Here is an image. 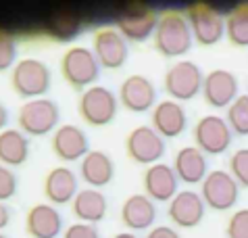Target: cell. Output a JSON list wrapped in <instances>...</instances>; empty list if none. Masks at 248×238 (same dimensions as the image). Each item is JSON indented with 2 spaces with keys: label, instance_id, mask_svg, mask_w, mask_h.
Masks as SVG:
<instances>
[{
  "label": "cell",
  "instance_id": "6da1fadb",
  "mask_svg": "<svg viewBox=\"0 0 248 238\" xmlns=\"http://www.w3.org/2000/svg\"><path fill=\"white\" fill-rule=\"evenodd\" d=\"M156 52L165 59H177L190 52L194 38H192L188 19L180 11H167L158 15L156 30L153 34Z\"/></svg>",
  "mask_w": 248,
  "mask_h": 238
},
{
  "label": "cell",
  "instance_id": "7a4b0ae2",
  "mask_svg": "<svg viewBox=\"0 0 248 238\" xmlns=\"http://www.w3.org/2000/svg\"><path fill=\"white\" fill-rule=\"evenodd\" d=\"M52 86V71L44 61L40 59H21L15 63L11 71V88L21 99L33 101L44 99Z\"/></svg>",
  "mask_w": 248,
  "mask_h": 238
},
{
  "label": "cell",
  "instance_id": "3957f363",
  "mask_svg": "<svg viewBox=\"0 0 248 238\" xmlns=\"http://www.w3.org/2000/svg\"><path fill=\"white\" fill-rule=\"evenodd\" d=\"M100 65L94 52L86 46H71L61 57V75L73 90H84L96 86L100 78Z\"/></svg>",
  "mask_w": 248,
  "mask_h": 238
},
{
  "label": "cell",
  "instance_id": "277c9868",
  "mask_svg": "<svg viewBox=\"0 0 248 238\" xmlns=\"http://www.w3.org/2000/svg\"><path fill=\"white\" fill-rule=\"evenodd\" d=\"M61 109L52 99H33L25 101L19 107L17 123L25 136H48L59 128Z\"/></svg>",
  "mask_w": 248,
  "mask_h": 238
},
{
  "label": "cell",
  "instance_id": "5b68a950",
  "mask_svg": "<svg viewBox=\"0 0 248 238\" xmlns=\"http://www.w3.org/2000/svg\"><path fill=\"white\" fill-rule=\"evenodd\" d=\"M117 111H119V99L107 86L96 84L79 94L78 113L92 128H105V125L113 123Z\"/></svg>",
  "mask_w": 248,
  "mask_h": 238
},
{
  "label": "cell",
  "instance_id": "8992f818",
  "mask_svg": "<svg viewBox=\"0 0 248 238\" xmlns=\"http://www.w3.org/2000/svg\"><path fill=\"white\" fill-rule=\"evenodd\" d=\"M202 82H204V73L201 65H196L194 61H177L165 73L163 88L171 101L186 102L196 99L202 92Z\"/></svg>",
  "mask_w": 248,
  "mask_h": 238
},
{
  "label": "cell",
  "instance_id": "52a82bcc",
  "mask_svg": "<svg viewBox=\"0 0 248 238\" xmlns=\"http://www.w3.org/2000/svg\"><path fill=\"white\" fill-rule=\"evenodd\" d=\"M192 38L201 46H215L225 36V17L209 2H192L186 9Z\"/></svg>",
  "mask_w": 248,
  "mask_h": 238
},
{
  "label": "cell",
  "instance_id": "ba28073f",
  "mask_svg": "<svg viewBox=\"0 0 248 238\" xmlns=\"http://www.w3.org/2000/svg\"><path fill=\"white\" fill-rule=\"evenodd\" d=\"M117 32L127 42H144L148 40L156 30L158 15L153 6L146 2H127L117 13Z\"/></svg>",
  "mask_w": 248,
  "mask_h": 238
},
{
  "label": "cell",
  "instance_id": "9c48e42d",
  "mask_svg": "<svg viewBox=\"0 0 248 238\" xmlns=\"http://www.w3.org/2000/svg\"><path fill=\"white\" fill-rule=\"evenodd\" d=\"M240 186L225 170H213L206 173V178L201 184V197L206 207L213 211H230L238 203Z\"/></svg>",
  "mask_w": 248,
  "mask_h": 238
},
{
  "label": "cell",
  "instance_id": "30bf717a",
  "mask_svg": "<svg viewBox=\"0 0 248 238\" xmlns=\"http://www.w3.org/2000/svg\"><path fill=\"white\" fill-rule=\"evenodd\" d=\"M127 157L138 165H156L167 153L165 138H161L150 125H138L125 138Z\"/></svg>",
  "mask_w": 248,
  "mask_h": 238
},
{
  "label": "cell",
  "instance_id": "8fae6325",
  "mask_svg": "<svg viewBox=\"0 0 248 238\" xmlns=\"http://www.w3.org/2000/svg\"><path fill=\"white\" fill-rule=\"evenodd\" d=\"M192 134H194L196 149H201L204 155H223L225 151H230L233 140L232 128L227 125L225 117L219 115L201 117Z\"/></svg>",
  "mask_w": 248,
  "mask_h": 238
},
{
  "label": "cell",
  "instance_id": "7c38bea8",
  "mask_svg": "<svg viewBox=\"0 0 248 238\" xmlns=\"http://www.w3.org/2000/svg\"><path fill=\"white\" fill-rule=\"evenodd\" d=\"M92 52L102 69H121L129 57V44L115 27H102L92 36Z\"/></svg>",
  "mask_w": 248,
  "mask_h": 238
},
{
  "label": "cell",
  "instance_id": "4fadbf2b",
  "mask_svg": "<svg viewBox=\"0 0 248 238\" xmlns=\"http://www.w3.org/2000/svg\"><path fill=\"white\" fill-rule=\"evenodd\" d=\"M117 99H119V104H123L132 113H146L156 104V88L146 75L134 73L121 82Z\"/></svg>",
  "mask_w": 248,
  "mask_h": 238
},
{
  "label": "cell",
  "instance_id": "5bb4252c",
  "mask_svg": "<svg viewBox=\"0 0 248 238\" xmlns=\"http://www.w3.org/2000/svg\"><path fill=\"white\" fill-rule=\"evenodd\" d=\"M50 149L57 159L65 161V163H73V161H81L90 153V142L79 125L63 123L52 132Z\"/></svg>",
  "mask_w": 248,
  "mask_h": 238
},
{
  "label": "cell",
  "instance_id": "9a60e30c",
  "mask_svg": "<svg viewBox=\"0 0 248 238\" xmlns=\"http://www.w3.org/2000/svg\"><path fill=\"white\" fill-rule=\"evenodd\" d=\"M238 78L227 69H213L204 75L202 99L213 109H227L238 99Z\"/></svg>",
  "mask_w": 248,
  "mask_h": 238
},
{
  "label": "cell",
  "instance_id": "2e32d148",
  "mask_svg": "<svg viewBox=\"0 0 248 238\" xmlns=\"http://www.w3.org/2000/svg\"><path fill=\"white\" fill-rule=\"evenodd\" d=\"M204 201L194 190H180L169 201L167 215L177 228H196L204 218Z\"/></svg>",
  "mask_w": 248,
  "mask_h": 238
},
{
  "label": "cell",
  "instance_id": "e0dca14e",
  "mask_svg": "<svg viewBox=\"0 0 248 238\" xmlns=\"http://www.w3.org/2000/svg\"><path fill=\"white\" fill-rule=\"evenodd\" d=\"M142 186H144V194L150 201H161V203L171 201L180 192L177 190L180 188V180H177L173 171V165H167V163L150 165L144 171Z\"/></svg>",
  "mask_w": 248,
  "mask_h": 238
},
{
  "label": "cell",
  "instance_id": "ac0fdd59",
  "mask_svg": "<svg viewBox=\"0 0 248 238\" xmlns=\"http://www.w3.org/2000/svg\"><path fill=\"white\" fill-rule=\"evenodd\" d=\"M186 125H188V115L182 102L177 101H161L155 104L153 117H150V128L161 138H177L184 134Z\"/></svg>",
  "mask_w": 248,
  "mask_h": 238
},
{
  "label": "cell",
  "instance_id": "d6986e66",
  "mask_svg": "<svg viewBox=\"0 0 248 238\" xmlns=\"http://www.w3.org/2000/svg\"><path fill=\"white\" fill-rule=\"evenodd\" d=\"M25 232L31 238H57L63 234V215L50 203H38L25 215Z\"/></svg>",
  "mask_w": 248,
  "mask_h": 238
},
{
  "label": "cell",
  "instance_id": "ffe728a7",
  "mask_svg": "<svg viewBox=\"0 0 248 238\" xmlns=\"http://www.w3.org/2000/svg\"><path fill=\"white\" fill-rule=\"evenodd\" d=\"M79 192L78 176L71 167H52L44 178V197L50 205H65L73 203L75 194Z\"/></svg>",
  "mask_w": 248,
  "mask_h": 238
},
{
  "label": "cell",
  "instance_id": "44dd1931",
  "mask_svg": "<svg viewBox=\"0 0 248 238\" xmlns=\"http://www.w3.org/2000/svg\"><path fill=\"white\" fill-rule=\"evenodd\" d=\"M79 176L88 188L100 190L102 186H108L115 178V163L111 155L105 151H90L79 161Z\"/></svg>",
  "mask_w": 248,
  "mask_h": 238
},
{
  "label": "cell",
  "instance_id": "7402d4cb",
  "mask_svg": "<svg viewBox=\"0 0 248 238\" xmlns=\"http://www.w3.org/2000/svg\"><path fill=\"white\" fill-rule=\"evenodd\" d=\"M173 171L177 180L184 182V184H202V180L209 173L206 155L196 146H184L175 153Z\"/></svg>",
  "mask_w": 248,
  "mask_h": 238
},
{
  "label": "cell",
  "instance_id": "603a6c76",
  "mask_svg": "<svg viewBox=\"0 0 248 238\" xmlns=\"http://www.w3.org/2000/svg\"><path fill=\"white\" fill-rule=\"evenodd\" d=\"M155 220H156L155 201H150L146 194H132V197H127L123 201L121 221L132 232H142V230L153 228Z\"/></svg>",
  "mask_w": 248,
  "mask_h": 238
},
{
  "label": "cell",
  "instance_id": "cb8c5ba5",
  "mask_svg": "<svg viewBox=\"0 0 248 238\" xmlns=\"http://www.w3.org/2000/svg\"><path fill=\"white\" fill-rule=\"evenodd\" d=\"M71 209H73V215L81 223H92V226H96L98 221L107 218L108 203H107L105 194L100 190H96V188H81V190L75 194Z\"/></svg>",
  "mask_w": 248,
  "mask_h": 238
},
{
  "label": "cell",
  "instance_id": "d4e9b609",
  "mask_svg": "<svg viewBox=\"0 0 248 238\" xmlns=\"http://www.w3.org/2000/svg\"><path fill=\"white\" fill-rule=\"evenodd\" d=\"M30 159V138L19 128H6L0 132V165L21 167Z\"/></svg>",
  "mask_w": 248,
  "mask_h": 238
},
{
  "label": "cell",
  "instance_id": "484cf974",
  "mask_svg": "<svg viewBox=\"0 0 248 238\" xmlns=\"http://www.w3.org/2000/svg\"><path fill=\"white\" fill-rule=\"evenodd\" d=\"M48 34L59 40V42H69L79 36L81 32V17L73 9H59L54 11L46 21Z\"/></svg>",
  "mask_w": 248,
  "mask_h": 238
},
{
  "label": "cell",
  "instance_id": "4316f807",
  "mask_svg": "<svg viewBox=\"0 0 248 238\" xmlns=\"http://www.w3.org/2000/svg\"><path fill=\"white\" fill-rule=\"evenodd\" d=\"M225 38L232 46L248 48V2H240L225 17Z\"/></svg>",
  "mask_w": 248,
  "mask_h": 238
},
{
  "label": "cell",
  "instance_id": "83f0119b",
  "mask_svg": "<svg viewBox=\"0 0 248 238\" xmlns=\"http://www.w3.org/2000/svg\"><path fill=\"white\" fill-rule=\"evenodd\" d=\"M225 121L233 134L248 136V94H238V99L227 107Z\"/></svg>",
  "mask_w": 248,
  "mask_h": 238
},
{
  "label": "cell",
  "instance_id": "f1b7e54d",
  "mask_svg": "<svg viewBox=\"0 0 248 238\" xmlns=\"http://www.w3.org/2000/svg\"><path fill=\"white\" fill-rule=\"evenodd\" d=\"M17 61V42L11 32L0 27V73L13 69Z\"/></svg>",
  "mask_w": 248,
  "mask_h": 238
},
{
  "label": "cell",
  "instance_id": "f546056e",
  "mask_svg": "<svg viewBox=\"0 0 248 238\" xmlns=\"http://www.w3.org/2000/svg\"><path fill=\"white\" fill-rule=\"evenodd\" d=\"M230 173L238 186L248 188V149H238L230 157Z\"/></svg>",
  "mask_w": 248,
  "mask_h": 238
},
{
  "label": "cell",
  "instance_id": "4dcf8cb0",
  "mask_svg": "<svg viewBox=\"0 0 248 238\" xmlns=\"http://www.w3.org/2000/svg\"><path fill=\"white\" fill-rule=\"evenodd\" d=\"M227 238H248V209H238L225 228Z\"/></svg>",
  "mask_w": 248,
  "mask_h": 238
},
{
  "label": "cell",
  "instance_id": "1f68e13d",
  "mask_svg": "<svg viewBox=\"0 0 248 238\" xmlns=\"http://www.w3.org/2000/svg\"><path fill=\"white\" fill-rule=\"evenodd\" d=\"M17 188H19V180L15 171L11 167L0 165V203L11 201L17 194Z\"/></svg>",
  "mask_w": 248,
  "mask_h": 238
},
{
  "label": "cell",
  "instance_id": "d6a6232c",
  "mask_svg": "<svg viewBox=\"0 0 248 238\" xmlns=\"http://www.w3.org/2000/svg\"><path fill=\"white\" fill-rule=\"evenodd\" d=\"M63 238H100V232L96 226H92V223L75 221L65 230Z\"/></svg>",
  "mask_w": 248,
  "mask_h": 238
},
{
  "label": "cell",
  "instance_id": "836d02e7",
  "mask_svg": "<svg viewBox=\"0 0 248 238\" xmlns=\"http://www.w3.org/2000/svg\"><path fill=\"white\" fill-rule=\"evenodd\" d=\"M146 238H182V236L169 226H156V228L150 230Z\"/></svg>",
  "mask_w": 248,
  "mask_h": 238
},
{
  "label": "cell",
  "instance_id": "e575fe53",
  "mask_svg": "<svg viewBox=\"0 0 248 238\" xmlns=\"http://www.w3.org/2000/svg\"><path fill=\"white\" fill-rule=\"evenodd\" d=\"M11 223V209L6 207V203H0V232Z\"/></svg>",
  "mask_w": 248,
  "mask_h": 238
},
{
  "label": "cell",
  "instance_id": "d590c367",
  "mask_svg": "<svg viewBox=\"0 0 248 238\" xmlns=\"http://www.w3.org/2000/svg\"><path fill=\"white\" fill-rule=\"evenodd\" d=\"M6 125H9V109L0 102V132L6 130Z\"/></svg>",
  "mask_w": 248,
  "mask_h": 238
},
{
  "label": "cell",
  "instance_id": "8d00e7d4",
  "mask_svg": "<svg viewBox=\"0 0 248 238\" xmlns=\"http://www.w3.org/2000/svg\"><path fill=\"white\" fill-rule=\"evenodd\" d=\"M113 238H140V236H136L132 232H121V234H115Z\"/></svg>",
  "mask_w": 248,
  "mask_h": 238
},
{
  "label": "cell",
  "instance_id": "74e56055",
  "mask_svg": "<svg viewBox=\"0 0 248 238\" xmlns=\"http://www.w3.org/2000/svg\"><path fill=\"white\" fill-rule=\"evenodd\" d=\"M0 238H9V236H6V234H2V232H0Z\"/></svg>",
  "mask_w": 248,
  "mask_h": 238
}]
</instances>
